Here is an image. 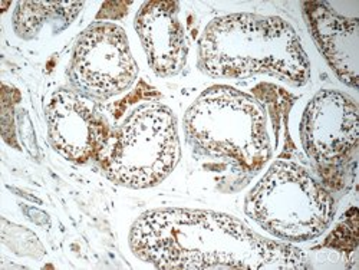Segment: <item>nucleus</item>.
Masks as SVG:
<instances>
[{
    "label": "nucleus",
    "instance_id": "8",
    "mask_svg": "<svg viewBox=\"0 0 359 270\" xmlns=\"http://www.w3.org/2000/svg\"><path fill=\"white\" fill-rule=\"evenodd\" d=\"M45 118L52 148L76 164L97 160L111 133L97 102L75 89L55 91L45 108Z\"/></svg>",
    "mask_w": 359,
    "mask_h": 270
},
{
    "label": "nucleus",
    "instance_id": "1",
    "mask_svg": "<svg viewBox=\"0 0 359 270\" xmlns=\"http://www.w3.org/2000/svg\"><path fill=\"white\" fill-rule=\"evenodd\" d=\"M134 256L163 270H306V255L292 243L252 230L213 210L154 208L128 236Z\"/></svg>",
    "mask_w": 359,
    "mask_h": 270
},
{
    "label": "nucleus",
    "instance_id": "6",
    "mask_svg": "<svg viewBox=\"0 0 359 270\" xmlns=\"http://www.w3.org/2000/svg\"><path fill=\"white\" fill-rule=\"evenodd\" d=\"M68 74L75 91L94 101L128 91L138 67L124 29L111 22L89 25L76 39Z\"/></svg>",
    "mask_w": 359,
    "mask_h": 270
},
{
    "label": "nucleus",
    "instance_id": "7",
    "mask_svg": "<svg viewBox=\"0 0 359 270\" xmlns=\"http://www.w3.org/2000/svg\"><path fill=\"white\" fill-rule=\"evenodd\" d=\"M299 134L306 156L316 164L342 163L358 147V104L341 91L322 89L308 102Z\"/></svg>",
    "mask_w": 359,
    "mask_h": 270
},
{
    "label": "nucleus",
    "instance_id": "2",
    "mask_svg": "<svg viewBox=\"0 0 359 270\" xmlns=\"http://www.w3.org/2000/svg\"><path fill=\"white\" fill-rule=\"evenodd\" d=\"M197 65L215 79L267 75L292 86H304L311 79L301 38L279 16L231 13L213 19L198 41Z\"/></svg>",
    "mask_w": 359,
    "mask_h": 270
},
{
    "label": "nucleus",
    "instance_id": "9",
    "mask_svg": "<svg viewBox=\"0 0 359 270\" xmlns=\"http://www.w3.org/2000/svg\"><path fill=\"white\" fill-rule=\"evenodd\" d=\"M178 2H145L134 20L149 68L160 78L177 76L187 64L189 43Z\"/></svg>",
    "mask_w": 359,
    "mask_h": 270
},
{
    "label": "nucleus",
    "instance_id": "3",
    "mask_svg": "<svg viewBox=\"0 0 359 270\" xmlns=\"http://www.w3.org/2000/svg\"><path fill=\"white\" fill-rule=\"evenodd\" d=\"M183 127L197 153L249 173L262 168L272 156L264 107L229 85L203 91L186 111Z\"/></svg>",
    "mask_w": 359,
    "mask_h": 270
},
{
    "label": "nucleus",
    "instance_id": "11",
    "mask_svg": "<svg viewBox=\"0 0 359 270\" xmlns=\"http://www.w3.org/2000/svg\"><path fill=\"white\" fill-rule=\"evenodd\" d=\"M83 2H18L13 12V29L19 38L34 39L45 23L65 29L79 15Z\"/></svg>",
    "mask_w": 359,
    "mask_h": 270
},
{
    "label": "nucleus",
    "instance_id": "10",
    "mask_svg": "<svg viewBox=\"0 0 359 270\" xmlns=\"http://www.w3.org/2000/svg\"><path fill=\"white\" fill-rule=\"evenodd\" d=\"M306 25L318 49L338 79L356 89L359 68V23L327 4H304Z\"/></svg>",
    "mask_w": 359,
    "mask_h": 270
},
{
    "label": "nucleus",
    "instance_id": "5",
    "mask_svg": "<svg viewBox=\"0 0 359 270\" xmlns=\"http://www.w3.org/2000/svg\"><path fill=\"white\" fill-rule=\"evenodd\" d=\"M97 160L116 186L142 190L161 184L180 160L174 112L161 102L138 105L109 133Z\"/></svg>",
    "mask_w": 359,
    "mask_h": 270
},
{
    "label": "nucleus",
    "instance_id": "4",
    "mask_svg": "<svg viewBox=\"0 0 359 270\" xmlns=\"http://www.w3.org/2000/svg\"><path fill=\"white\" fill-rule=\"evenodd\" d=\"M246 216L286 243L323 234L335 217L334 197L302 166L275 161L245 200Z\"/></svg>",
    "mask_w": 359,
    "mask_h": 270
}]
</instances>
